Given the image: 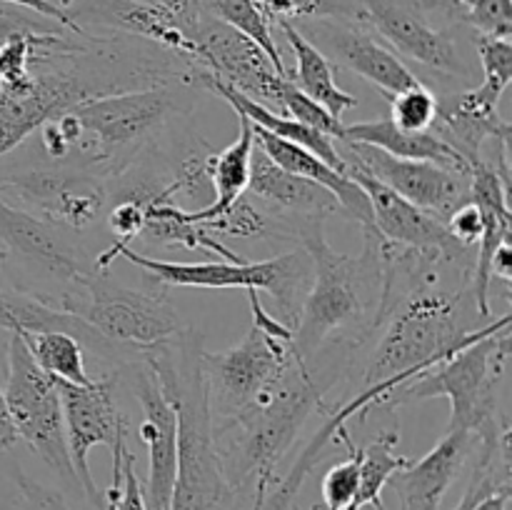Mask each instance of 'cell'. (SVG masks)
Instances as JSON below:
<instances>
[{
  "label": "cell",
  "instance_id": "cell-1",
  "mask_svg": "<svg viewBox=\"0 0 512 510\" xmlns=\"http://www.w3.org/2000/svg\"><path fill=\"white\" fill-rule=\"evenodd\" d=\"M143 363L178 413V473L170 510H235V490L213 443L200 333L183 328L165 343L145 348Z\"/></svg>",
  "mask_w": 512,
  "mask_h": 510
},
{
  "label": "cell",
  "instance_id": "cell-2",
  "mask_svg": "<svg viewBox=\"0 0 512 510\" xmlns=\"http://www.w3.org/2000/svg\"><path fill=\"white\" fill-rule=\"evenodd\" d=\"M313 413H325L323 388L295 353L280 383L235 418L213 423V443L230 488L253 490V510H263L280 460L288 455Z\"/></svg>",
  "mask_w": 512,
  "mask_h": 510
},
{
  "label": "cell",
  "instance_id": "cell-3",
  "mask_svg": "<svg viewBox=\"0 0 512 510\" xmlns=\"http://www.w3.org/2000/svg\"><path fill=\"white\" fill-rule=\"evenodd\" d=\"M470 303V288L440 290L435 285L400 298L380 325L383 335L365 363L360 385H385L393 403L395 393L410 380L420 378L475 340L510 325V313H505L483 328H470L465 323Z\"/></svg>",
  "mask_w": 512,
  "mask_h": 510
},
{
  "label": "cell",
  "instance_id": "cell-4",
  "mask_svg": "<svg viewBox=\"0 0 512 510\" xmlns=\"http://www.w3.org/2000/svg\"><path fill=\"white\" fill-rule=\"evenodd\" d=\"M313 263V283L293 328V350L308 363L330 338L365 328H378L383 300V258L380 233H363L365 248L358 258L333 250L320 220H308L298 233Z\"/></svg>",
  "mask_w": 512,
  "mask_h": 510
},
{
  "label": "cell",
  "instance_id": "cell-5",
  "mask_svg": "<svg viewBox=\"0 0 512 510\" xmlns=\"http://www.w3.org/2000/svg\"><path fill=\"white\" fill-rule=\"evenodd\" d=\"M125 258L148 275H153L163 288H238V290H263L278 305L280 323L293 330L298 323L300 308L313 283V263L303 248L293 253H283L278 258L260 260H213V263H170V260L148 258L130 248L128 243L115 240L110 248L95 258V273H108L113 260Z\"/></svg>",
  "mask_w": 512,
  "mask_h": 510
},
{
  "label": "cell",
  "instance_id": "cell-6",
  "mask_svg": "<svg viewBox=\"0 0 512 510\" xmlns=\"http://www.w3.org/2000/svg\"><path fill=\"white\" fill-rule=\"evenodd\" d=\"M510 355V325L475 340L435 365L420 378L410 380L395 393L393 403L405 400H450L448 428H463L480 440L500 438L508 423L498 420V388Z\"/></svg>",
  "mask_w": 512,
  "mask_h": 510
},
{
  "label": "cell",
  "instance_id": "cell-7",
  "mask_svg": "<svg viewBox=\"0 0 512 510\" xmlns=\"http://www.w3.org/2000/svg\"><path fill=\"white\" fill-rule=\"evenodd\" d=\"M183 110L185 103L165 83L98 95L73 108L80 128L75 148L85 163L98 165L105 175H118Z\"/></svg>",
  "mask_w": 512,
  "mask_h": 510
},
{
  "label": "cell",
  "instance_id": "cell-8",
  "mask_svg": "<svg viewBox=\"0 0 512 510\" xmlns=\"http://www.w3.org/2000/svg\"><path fill=\"white\" fill-rule=\"evenodd\" d=\"M75 285L85 290V298L63 295L53 303L80 315L108 343L135 345L145 350L165 343L183 330L178 310L173 308L165 290L145 293V290L125 288L110 280L108 273H95V270L93 273L88 270Z\"/></svg>",
  "mask_w": 512,
  "mask_h": 510
},
{
  "label": "cell",
  "instance_id": "cell-9",
  "mask_svg": "<svg viewBox=\"0 0 512 510\" xmlns=\"http://www.w3.org/2000/svg\"><path fill=\"white\" fill-rule=\"evenodd\" d=\"M475 45L483 63V83L478 88L438 98V113L433 123V133L458 150L468 165H475L483 158L485 140L510 138V123L498 113L500 98L512 80L510 38L475 35Z\"/></svg>",
  "mask_w": 512,
  "mask_h": 510
},
{
  "label": "cell",
  "instance_id": "cell-10",
  "mask_svg": "<svg viewBox=\"0 0 512 510\" xmlns=\"http://www.w3.org/2000/svg\"><path fill=\"white\" fill-rule=\"evenodd\" d=\"M3 393L18 438L25 440L28 448L53 473H58L63 480L78 483L68 440H65L58 380L40 370L18 333H10L8 340V380H5Z\"/></svg>",
  "mask_w": 512,
  "mask_h": 510
},
{
  "label": "cell",
  "instance_id": "cell-11",
  "mask_svg": "<svg viewBox=\"0 0 512 510\" xmlns=\"http://www.w3.org/2000/svg\"><path fill=\"white\" fill-rule=\"evenodd\" d=\"M293 358V340L275 338L255 325L233 348H225L220 353L203 350V378L205 390H208L210 420L223 423L258 403L280 383Z\"/></svg>",
  "mask_w": 512,
  "mask_h": 510
},
{
  "label": "cell",
  "instance_id": "cell-12",
  "mask_svg": "<svg viewBox=\"0 0 512 510\" xmlns=\"http://www.w3.org/2000/svg\"><path fill=\"white\" fill-rule=\"evenodd\" d=\"M118 83L100 73L60 68L30 73L23 80L0 85V158L18 148L48 120L98 95L115 93Z\"/></svg>",
  "mask_w": 512,
  "mask_h": 510
},
{
  "label": "cell",
  "instance_id": "cell-13",
  "mask_svg": "<svg viewBox=\"0 0 512 510\" xmlns=\"http://www.w3.org/2000/svg\"><path fill=\"white\" fill-rule=\"evenodd\" d=\"M335 145H338V153L343 155L345 165L365 170L375 180L388 185L390 190H395L443 223L453 215V210L470 200V173H458V170L443 168L430 160L395 158V155L365 143L335 140Z\"/></svg>",
  "mask_w": 512,
  "mask_h": 510
},
{
  "label": "cell",
  "instance_id": "cell-14",
  "mask_svg": "<svg viewBox=\"0 0 512 510\" xmlns=\"http://www.w3.org/2000/svg\"><path fill=\"white\" fill-rule=\"evenodd\" d=\"M360 18L368 20L400 55L448 75H468L458 40L438 28L423 0H358Z\"/></svg>",
  "mask_w": 512,
  "mask_h": 510
},
{
  "label": "cell",
  "instance_id": "cell-15",
  "mask_svg": "<svg viewBox=\"0 0 512 510\" xmlns=\"http://www.w3.org/2000/svg\"><path fill=\"white\" fill-rule=\"evenodd\" d=\"M188 35L195 43V65L258 103L275 105V88L285 75L275 73L268 55L253 40L213 13H205Z\"/></svg>",
  "mask_w": 512,
  "mask_h": 510
},
{
  "label": "cell",
  "instance_id": "cell-16",
  "mask_svg": "<svg viewBox=\"0 0 512 510\" xmlns=\"http://www.w3.org/2000/svg\"><path fill=\"white\" fill-rule=\"evenodd\" d=\"M115 375L113 378L90 380V383H65L58 380L60 408H63L65 440H68L70 460H73L75 478L85 490L93 508L105 510V500L90 473V450L95 445H110L118 428V405H115Z\"/></svg>",
  "mask_w": 512,
  "mask_h": 510
},
{
  "label": "cell",
  "instance_id": "cell-17",
  "mask_svg": "<svg viewBox=\"0 0 512 510\" xmlns=\"http://www.w3.org/2000/svg\"><path fill=\"white\" fill-rule=\"evenodd\" d=\"M0 195L15 198L45 223L85 230L98 220L105 190L93 175L65 170H28L0 178Z\"/></svg>",
  "mask_w": 512,
  "mask_h": 510
},
{
  "label": "cell",
  "instance_id": "cell-18",
  "mask_svg": "<svg viewBox=\"0 0 512 510\" xmlns=\"http://www.w3.org/2000/svg\"><path fill=\"white\" fill-rule=\"evenodd\" d=\"M348 175L368 195L370 210H373V223L380 238L393 245H403V248L435 250V253L445 255V258L455 260V263H475L470 258V248H465L463 243H458L448 233L443 220L420 210L418 205L405 200L403 195H398L388 185H383L373 175L365 173V170L355 168V165H348Z\"/></svg>",
  "mask_w": 512,
  "mask_h": 510
},
{
  "label": "cell",
  "instance_id": "cell-19",
  "mask_svg": "<svg viewBox=\"0 0 512 510\" xmlns=\"http://www.w3.org/2000/svg\"><path fill=\"white\" fill-rule=\"evenodd\" d=\"M135 398L143 410L140 440L148 448V480L143 485L145 508L170 510L178 473V413L145 363L140 365L135 380Z\"/></svg>",
  "mask_w": 512,
  "mask_h": 510
},
{
  "label": "cell",
  "instance_id": "cell-20",
  "mask_svg": "<svg viewBox=\"0 0 512 510\" xmlns=\"http://www.w3.org/2000/svg\"><path fill=\"white\" fill-rule=\"evenodd\" d=\"M475 440L470 430L448 428L430 453L390 475L388 485L398 495L400 510H440Z\"/></svg>",
  "mask_w": 512,
  "mask_h": 510
},
{
  "label": "cell",
  "instance_id": "cell-21",
  "mask_svg": "<svg viewBox=\"0 0 512 510\" xmlns=\"http://www.w3.org/2000/svg\"><path fill=\"white\" fill-rule=\"evenodd\" d=\"M63 10L80 28L85 23H93L140 35L195 63V43L185 33L183 25L173 15L165 13L160 5L143 3V0H65Z\"/></svg>",
  "mask_w": 512,
  "mask_h": 510
},
{
  "label": "cell",
  "instance_id": "cell-22",
  "mask_svg": "<svg viewBox=\"0 0 512 510\" xmlns=\"http://www.w3.org/2000/svg\"><path fill=\"white\" fill-rule=\"evenodd\" d=\"M315 38L333 53L340 65L358 73L383 95H395L420 83L393 50L380 45L368 30L358 25H320Z\"/></svg>",
  "mask_w": 512,
  "mask_h": 510
},
{
  "label": "cell",
  "instance_id": "cell-23",
  "mask_svg": "<svg viewBox=\"0 0 512 510\" xmlns=\"http://www.w3.org/2000/svg\"><path fill=\"white\" fill-rule=\"evenodd\" d=\"M253 140L275 165H280L288 173L300 175V178H308L325 185L338 198L340 210H345V215L353 218L363 228V233H378L373 223V210H370L368 195L363 193V188L348 173H340V170L330 168L313 150L278 138V135L258 128V125H253Z\"/></svg>",
  "mask_w": 512,
  "mask_h": 510
},
{
  "label": "cell",
  "instance_id": "cell-24",
  "mask_svg": "<svg viewBox=\"0 0 512 510\" xmlns=\"http://www.w3.org/2000/svg\"><path fill=\"white\" fill-rule=\"evenodd\" d=\"M0 245H5V253H15L30 263H38L65 283L75 285L88 273L83 260L53 233L50 223L35 218L20 205H13L3 195H0Z\"/></svg>",
  "mask_w": 512,
  "mask_h": 510
},
{
  "label": "cell",
  "instance_id": "cell-25",
  "mask_svg": "<svg viewBox=\"0 0 512 510\" xmlns=\"http://www.w3.org/2000/svg\"><path fill=\"white\" fill-rule=\"evenodd\" d=\"M248 190L258 195L265 203L275 205L280 210H290L305 220H323L328 215L338 213L340 203L325 185L315 180L300 178L288 173L280 165H275L263 150L255 145L250 153V180Z\"/></svg>",
  "mask_w": 512,
  "mask_h": 510
},
{
  "label": "cell",
  "instance_id": "cell-26",
  "mask_svg": "<svg viewBox=\"0 0 512 510\" xmlns=\"http://www.w3.org/2000/svg\"><path fill=\"white\" fill-rule=\"evenodd\" d=\"M338 140H350V143H365L373 148L385 150L395 158L405 160H430L443 168L458 170V173H470V165L458 150L450 148L443 138L433 130H405L398 128L390 118L368 120V123H343V133Z\"/></svg>",
  "mask_w": 512,
  "mask_h": 510
},
{
  "label": "cell",
  "instance_id": "cell-27",
  "mask_svg": "<svg viewBox=\"0 0 512 510\" xmlns=\"http://www.w3.org/2000/svg\"><path fill=\"white\" fill-rule=\"evenodd\" d=\"M240 133L233 143L215 155L203 158V173L208 183L213 185L215 200L198 210H188V218L193 223H208L220 218L225 210L233 208L243 193L248 190L250 180V153H253V123L245 115H238Z\"/></svg>",
  "mask_w": 512,
  "mask_h": 510
},
{
  "label": "cell",
  "instance_id": "cell-28",
  "mask_svg": "<svg viewBox=\"0 0 512 510\" xmlns=\"http://www.w3.org/2000/svg\"><path fill=\"white\" fill-rule=\"evenodd\" d=\"M275 23L280 25V30H283L285 40H288L290 50L295 55V75L290 80L308 98L323 105L333 118L340 120L348 110H353L358 105V98L335 83V70L328 55L313 40L305 38L290 20H275Z\"/></svg>",
  "mask_w": 512,
  "mask_h": 510
},
{
  "label": "cell",
  "instance_id": "cell-29",
  "mask_svg": "<svg viewBox=\"0 0 512 510\" xmlns=\"http://www.w3.org/2000/svg\"><path fill=\"white\" fill-rule=\"evenodd\" d=\"M23 338L25 348L30 350L35 363L50 378L65 380V383H90V375L85 373L83 343L75 335L63 330H40V333H18Z\"/></svg>",
  "mask_w": 512,
  "mask_h": 510
},
{
  "label": "cell",
  "instance_id": "cell-30",
  "mask_svg": "<svg viewBox=\"0 0 512 510\" xmlns=\"http://www.w3.org/2000/svg\"><path fill=\"white\" fill-rule=\"evenodd\" d=\"M208 8L215 18H220L223 23H228L230 28H235L238 33H243L245 38L253 40V43L268 55L275 73L290 78L278 43H275L273 38V20L255 5V0H208Z\"/></svg>",
  "mask_w": 512,
  "mask_h": 510
},
{
  "label": "cell",
  "instance_id": "cell-31",
  "mask_svg": "<svg viewBox=\"0 0 512 510\" xmlns=\"http://www.w3.org/2000/svg\"><path fill=\"white\" fill-rule=\"evenodd\" d=\"M335 443L343 445L350 453V458L333 465V468L325 473L320 493H323L325 510H348V505L353 503L355 495H358L360 485V445L353 443V435L348 433V425H345V428H338Z\"/></svg>",
  "mask_w": 512,
  "mask_h": 510
},
{
  "label": "cell",
  "instance_id": "cell-32",
  "mask_svg": "<svg viewBox=\"0 0 512 510\" xmlns=\"http://www.w3.org/2000/svg\"><path fill=\"white\" fill-rule=\"evenodd\" d=\"M275 105H280V108L285 110L283 115L298 120L300 125L320 130V133L330 135V138L338 140L340 133H343V120L333 118L323 105H318L313 98H308V95H305L290 78L278 80V88H275Z\"/></svg>",
  "mask_w": 512,
  "mask_h": 510
},
{
  "label": "cell",
  "instance_id": "cell-33",
  "mask_svg": "<svg viewBox=\"0 0 512 510\" xmlns=\"http://www.w3.org/2000/svg\"><path fill=\"white\" fill-rule=\"evenodd\" d=\"M390 100V120L405 130H433L438 98L423 83L395 95H385Z\"/></svg>",
  "mask_w": 512,
  "mask_h": 510
},
{
  "label": "cell",
  "instance_id": "cell-34",
  "mask_svg": "<svg viewBox=\"0 0 512 510\" xmlns=\"http://www.w3.org/2000/svg\"><path fill=\"white\" fill-rule=\"evenodd\" d=\"M210 233H225L238 235V238H263V235H278L275 230V220L270 223L268 215L260 213L258 208L240 198L230 210H225L220 218L203 223Z\"/></svg>",
  "mask_w": 512,
  "mask_h": 510
},
{
  "label": "cell",
  "instance_id": "cell-35",
  "mask_svg": "<svg viewBox=\"0 0 512 510\" xmlns=\"http://www.w3.org/2000/svg\"><path fill=\"white\" fill-rule=\"evenodd\" d=\"M465 20L475 33L485 38H510L512 0H473Z\"/></svg>",
  "mask_w": 512,
  "mask_h": 510
},
{
  "label": "cell",
  "instance_id": "cell-36",
  "mask_svg": "<svg viewBox=\"0 0 512 510\" xmlns=\"http://www.w3.org/2000/svg\"><path fill=\"white\" fill-rule=\"evenodd\" d=\"M105 510H148L145 508L143 483L135 473V455L130 453L128 445L123 448V475L110 483Z\"/></svg>",
  "mask_w": 512,
  "mask_h": 510
},
{
  "label": "cell",
  "instance_id": "cell-37",
  "mask_svg": "<svg viewBox=\"0 0 512 510\" xmlns=\"http://www.w3.org/2000/svg\"><path fill=\"white\" fill-rule=\"evenodd\" d=\"M20 33H65V28L28 8L0 3V43Z\"/></svg>",
  "mask_w": 512,
  "mask_h": 510
},
{
  "label": "cell",
  "instance_id": "cell-38",
  "mask_svg": "<svg viewBox=\"0 0 512 510\" xmlns=\"http://www.w3.org/2000/svg\"><path fill=\"white\" fill-rule=\"evenodd\" d=\"M108 223H110V230L118 235L120 243L130 245V240L138 238V235H143L145 208H143V203H140L138 195H133V193L125 195V198L120 200L113 210H110Z\"/></svg>",
  "mask_w": 512,
  "mask_h": 510
},
{
  "label": "cell",
  "instance_id": "cell-39",
  "mask_svg": "<svg viewBox=\"0 0 512 510\" xmlns=\"http://www.w3.org/2000/svg\"><path fill=\"white\" fill-rule=\"evenodd\" d=\"M445 228L453 235L458 243H463L465 248H473L478 245L480 233H483V218H480V210L473 200L460 205L458 210H453L448 220H445Z\"/></svg>",
  "mask_w": 512,
  "mask_h": 510
},
{
  "label": "cell",
  "instance_id": "cell-40",
  "mask_svg": "<svg viewBox=\"0 0 512 510\" xmlns=\"http://www.w3.org/2000/svg\"><path fill=\"white\" fill-rule=\"evenodd\" d=\"M15 483H18L20 495H23V510H68L63 498L55 490H48L45 485L35 483L28 475L15 470Z\"/></svg>",
  "mask_w": 512,
  "mask_h": 510
},
{
  "label": "cell",
  "instance_id": "cell-41",
  "mask_svg": "<svg viewBox=\"0 0 512 510\" xmlns=\"http://www.w3.org/2000/svg\"><path fill=\"white\" fill-rule=\"evenodd\" d=\"M328 0H255L260 10L270 20H290V18H310L323 10Z\"/></svg>",
  "mask_w": 512,
  "mask_h": 510
},
{
  "label": "cell",
  "instance_id": "cell-42",
  "mask_svg": "<svg viewBox=\"0 0 512 510\" xmlns=\"http://www.w3.org/2000/svg\"><path fill=\"white\" fill-rule=\"evenodd\" d=\"M0 3H10V5H20V8H28V10H33V13L45 15V18L55 20V23L63 25V28L70 30V33L83 35V38H90V35L85 33V30L80 28V25L75 23V20L70 18V15L65 13L63 8H60V5H55L53 0H0Z\"/></svg>",
  "mask_w": 512,
  "mask_h": 510
},
{
  "label": "cell",
  "instance_id": "cell-43",
  "mask_svg": "<svg viewBox=\"0 0 512 510\" xmlns=\"http://www.w3.org/2000/svg\"><path fill=\"white\" fill-rule=\"evenodd\" d=\"M155 5H160L165 13L173 15V18L183 25L185 33H188L205 13H210L208 0H155Z\"/></svg>",
  "mask_w": 512,
  "mask_h": 510
},
{
  "label": "cell",
  "instance_id": "cell-44",
  "mask_svg": "<svg viewBox=\"0 0 512 510\" xmlns=\"http://www.w3.org/2000/svg\"><path fill=\"white\" fill-rule=\"evenodd\" d=\"M18 440H20L18 430H15L13 415H10V408H8V400H5L3 388H0V453L13 448Z\"/></svg>",
  "mask_w": 512,
  "mask_h": 510
},
{
  "label": "cell",
  "instance_id": "cell-45",
  "mask_svg": "<svg viewBox=\"0 0 512 510\" xmlns=\"http://www.w3.org/2000/svg\"><path fill=\"white\" fill-rule=\"evenodd\" d=\"M490 275L493 280H503L505 288H510L512 283V253H510V240L500 245L493 255V263H490Z\"/></svg>",
  "mask_w": 512,
  "mask_h": 510
},
{
  "label": "cell",
  "instance_id": "cell-46",
  "mask_svg": "<svg viewBox=\"0 0 512 510\" xmlns=\"http://www.w3.org/2000/svg\"><path fill=\"white\" fill-rule=\"evenodd\" d=\"M508 503H510V488H500L495 490V493H488L485 498H480L470 510H508Z\"/></svg>",
  "mask_w": 512,
  "mask_h": 510
},
{
  "label": "cell",
  "instance_id": "cell-47",
  "mask_svg": "<svg viewBox=\"0 0 512 510\" xmlns=\"http://www.w3.org/2000/svg\"><path fill=\"white\" fill-rule=\"evenodd\" d=\"M453 3H458V5H465V8H468V5L473 3V0H453Z\"/></svg>",
  "mask_w": 512,
  "mask_h": 510
},
{
  "label": "cell",
  "instance_id": "cell-48",
  "mask_svg": "<svg viewBox=\"0 0 512 510\" xmlns=\"http://www.w3.org/2000/svg\"><path fill=\"white\" fill-rule=\"evenodd\" d=\"M5 258H8V253H5V248H3V245H0V263H3Z\"/></svg>",
  "mask_w": 512,
  "mask_h": 510
}]
</instances>
